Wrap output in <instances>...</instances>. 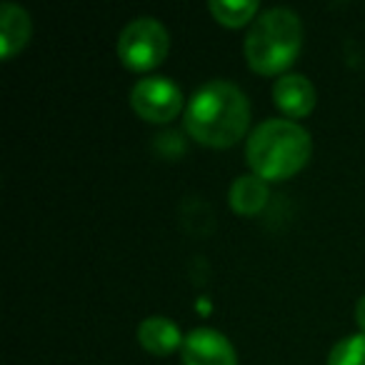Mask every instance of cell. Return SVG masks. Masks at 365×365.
<instances>
[{"mask_svg": "<svg viewBox=\"0 0 365 365\" xmlns=\"http://www.w3.org/2000/svg\"><path fill=\"white\" fill-rule=\"evenodd\" d=\"M185 133L213 150L238 145L250 125L248 96L230 81H208L193 93L182 113Z\"/></svg>", "mask_w": 365, "mask_h": 365, "instance_id": "obj_1", "label": "cell"}, {"mask_svg": "<svg viewBox=\"0 0 365 365\" xmlns=\"http://www.w3.org/2000/svg\"><path fill=\"white\" fill-rule=\"evenodd\" d=\"M313 155V138L300 123L268 118L245 140L250 173L265 182H280L298 175Z\"/></svg>", "mask_w": 365, "mask_h": 365, "instance_id": "obj_2", "label": "cell"}, {"mask_svg": "<svg viewBox=\"0 0 365 365\" xmlns=\"http://www.w3.org/2000/svg\"><path fill=\"white\" fill-rule=\"evenodd\" d=\"M303 48V23L290 8H268L250 23L243 53L258 76H283Z\"/></svg>", "mask_w": 365, "mask_h": 365, "instance_id": "obj_3", "label": "cell"}, {"mask_svg": "<svg viewBox=\"0 0 365 365\" xmlns=\"http://www.w3.org/2000/svg\"><path fill=\"white\" fill-rule=\"evenodd\" d=\"M170 36L155 18H135L118 36V61L130 73H150L168 58Z\"/></svg>", "mask_w": 365, "mask_h": 365, "instance_id": "obj_4", "label": "cell"}, {"mask_svg": "<svg viewBox=\"0 0 365 365\" xmlns=\"http://www.w3.org/2000/svg\"><path fill=\"white\" fill-rule=\"evenodd\" d=\"M130 106L135 110V115L145 123H170L180 115V110L185 113V98H182L180 86L163 76H148L133 86L130 91Z\"/></svg>", "mask_w": 365, "mask_h": 365, "instance_id": "obj_5", "label": "cell"}, {"mask_svg": "<svg viewBox=\"0 0 365 365\" xmlns=\"http://www.w3.org/2000/svg\"><path fill=\"white\" fill-rule=\"evenodd\" d=\"M180 358L182 365H238L233 343L213 328L190 330L182 340Z\"/></svg>", "mask_w": 365, "mask_h": 365, "instance_id": "obj_6", "label": "cell"}, {"mask_svg": "<svg viewBox=\"0 0 365 365\" xmlns=\"http://www.w3.org/2000/svg\"><path fill=\"white\" fill-rule=\"evenodd\" d=\"M273 103L288 120H300V118H308L315 110L318 93L305 76L288 73V76H280L273 83Z\"/></svg>", "mask_w": 365, "mask_h": 365, "instance_id": "obj_7", "label": "cell"}, {"mask_svg": "<svg viewBox=\"0 0 365 365\" xmlns=\"http://www.w3.org/2000/svg\"><path fill=\"white\" fill-rule=\"evenodd\" d=\"M33 36V21L26 8L18 3H3L0 6V58L11 61L13 56L28 46Z\"/></svg>", "mask_w": 365, "mask_h": 365, "instance_id": "obj_8", "label": "cell"}, {"mask_svg": "<svg viewBox=\"0 0 365 365\" xmlns=\"http://www.w3.org/2000/svg\"><path fill=\"white\" fill-rule=\"evenodd\" d=\"M182 340H185V335L165 315H150L138 325V343L158 358L173 355L178 348H182Z\"/></svg>", "mask_w": 365, "mask_h": 365, "instance_id": "obj_9", "label": "cell"}, {"mask_svg": "<svg viewBox=\"0 0 365 365\" xmlns=\"http://www.w3.org/2000/svg\"><path fill=\"white\" fill-rule=\"evenodd\" d=\"M268 198H270L268 182H265L263 178L253 175V173L235 178L228 193V203H230V208H233V213L243 215V218L258 215L260 210L268 205Z\"/></svg>", "mask_w": 365, "mask_h": 365, "instance_id": "obj_10", "label": "cell"}, {"mask_svg": "<svg viewBox=\"0 0 365 365\" xmlns=\"http://www.w3.org/2000/svg\"><path fill=\"white\" fill-rule=\"evenodd\" d=\"M208 8L215 23L230 28V31L248 26L260 16V6L255 0H210Z\"/></svg>", "mask_w": 365, "mask_h": 365, "instance_id": "obj_11", "label": "cell"}, {"mask_svg": "<svg viewBox=\"0 0 365 365\" xmlns=\"http://www.w3.org/2000/svg\"><path fill=\"white\" fill-rule=\"evenodd\" d=\"M328 365H365V335L355 333L330 348Z\"/></svg>", "mask_w": 365, "mask_h": 365, "instance_id": "obj_12", "label": "cell"}, {"mask_svg": "<svg viewBox=\"0 0 365 365\" xmlns=\"http://www.w3.org/2000/svg\"><path fill=\"white\" fill-rule=\"evenodd\" d=\"M355 323H358V330L365 335V295L355 303Z\"/></svg>", "mask_w": 365, "mask_h": 365, "instance_id": "obj_13", "label": "cell"}]
</instances>
